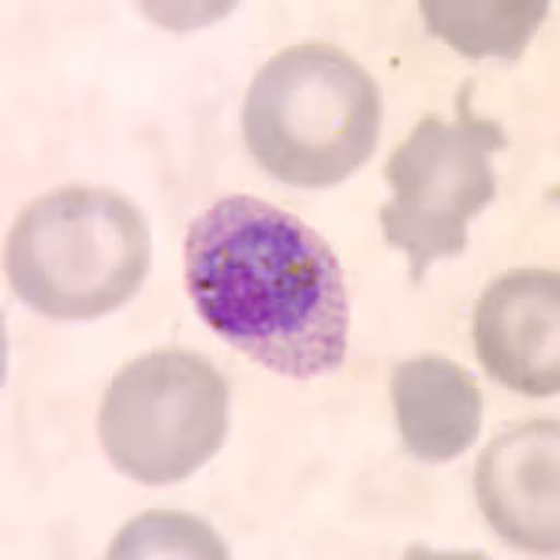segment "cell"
I'll return each instance as SVG.
<instances>
[{"instance_id":"6da1fadb","label":"cell","mask_w":560,"mask_h":560,"mask_svg":"<svg viewBox=\"0 0 560 560\" xmlns=\"http://www.w3.org/2000/svg\"><path fill=\"white\" fill-rule=\"evenodd\" d=\"M185 282L219 337L292 380L340 369L350 303L340 261L300 217L234 195L192 221Z\"/></svg>"},{"instance_id":"7a4b0ae2","label":"cell","mask_w":560,"mask_h":560,"mask_svg":"<svg viewBox=\"0 0 560 560\" xmlns=\"http://www.w3.org/2000/svg\"><path fill=\"white\" fill-rule=\"evenodd\" d=\"M242 126L248 150L273 178L329 187L376 150L382 96L369 71L342 49L292 45L256 73Z\"/></svg>"},{"instance_id":"3957f363","label":"cell","mask_w":560,"mask_h":560,"mask_svg":"<svg viewBox=\"0 0 560 560\" xmlns=\"http://www.w3.org/2000/svg\"><path fill=\"white\" fill-rule=\"evenodd\" d=\"M150 258L142 213L100 187H66L34 200L4 245L13 292L55 319L97 318L128 303Z\"/></svg>"},{"instance_id":"277c9868","label":"cell","mask_w":560,"mask_h":560,"mask_svg":"<svg viewBox=\"0 0 560 560\" xmlns=\"http://www.w3.org/2000/svg\"><path fill=\"white\" fill-rule=\"evenodd\" d=\"M230 428V390L195 351L165 348L116 374L103 396L100 438L118 471L140 485L191 477L213 458Z\"/></svg>"},{"instance_id":"5b68a950","label":"cell","mask_w":560,"mask_h":560,"mask_svg":"<svg viewBox=\"0 0 560 560\" xmlns=\"http://www.w3.org/2000/svg\"><path fill=\"white\" fill-rule=\"evenodd\" d=\"M471 96V86L459 92L454 120L422 118L385 168L393 195L380 211L383 234L408 255L415 284L432 261L464 250L467 224L495 198L491 158L506 137L495 120L475 115Z\"/></svg>"},{"instance_id":"8992f818","label":"cell","mask_w":560,"mask_h":560,"mask_svg":"<svg viewBox=\"0 0 560 560\" xmlns=\"http://www.w3.org/2000/svg\"><path fill=\"white\" fill-rule=\"evenodd\" d=\"M475 490L501 540L527 553H559V422L530 420L499 433L478 458Z\"/></svg>"},{"instance_id":"52a82bcc","label":"cell","mask_w":560,"mask_h":560,"mask_svg":"<svg viewBox=\"0 0 560 560\" xmlns=\"http://www.w3.org/2000/svg\"><path fill=\"white\" fill-rule=\"evenodd\" d=\"M478 359L493 380L533 398L559 393L560 277L512 269L486 288L475 318Z\"/></svg>"},{"instance_id":"ba28073f","label":"cell","mask_w":560,"mask_h":560,"mask_svg":"<svg viewBox=\"0 0 560 560\" xmlns=\"http://www.w3.org/2000/svg\"><path fill=\"white\" fill-rule=\"evenodd\" d=\"M396 419L409 453L445 464L471 448L482 427V393L469 370L451 359L419 357L390 377Z\"/></svg>"},{"instance_id":"9c48e42d","label":"cell","mask_w":560,"mask_h":560,"mask_svg":"<svg viewBox=\"0 0 560 560\" xmlns=\"http://www.w3.org/2000/svg\"><path fill=\"white\" fill-rule=\"evenodd\" d=\"M113 557H229L205 522L182 512H148L120 533Z\"/></svg>"}]
</instances>
